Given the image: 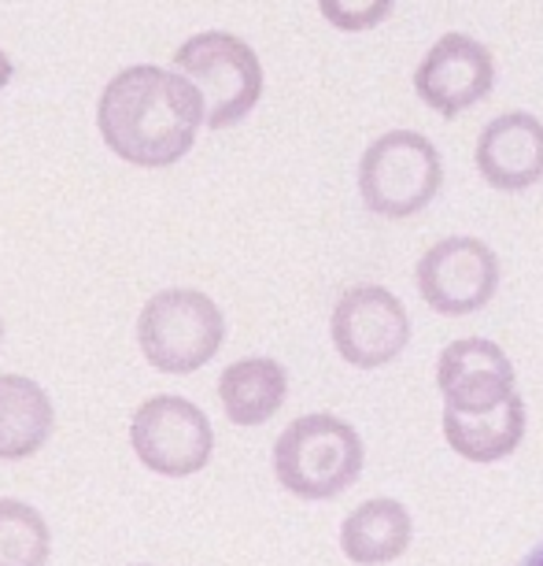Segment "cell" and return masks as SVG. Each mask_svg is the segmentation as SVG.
I'll list each match as a JSON object with an SVG mask.
<instances>
[{"label":"cell","instance_id":"cell-11","mask_svg":"<svg viewBox=\"0 0 543 566\" xmlns=\"http://www.w3.org/2000/svg\"><path fill=\"white\" fill-rule=\"evenodd\" d=\"M477 170L492 189L521 193L543 178V123L529 112L496 115L477 137Z\"/></svg>","mask_w":543,"mask_h":566},{"label":"cell","instance_id":"cell-12","mask_svg":"<svg viewBox=\"0 0 543 566\" xmlns=\"http://www.w3.org/2000/svg\"><path fill=\"white\" fill-rule=\"evenodd\" d=\"M285 397H289V374L278 359H237L219 378V400L233 426H263L281 411Z\"/></svg>","mask_w":543,"mask_h":566},{"label":"cell","instance_id":"cell-14","mask_svg":"<svg viewBox=\"0 0 543 566\" xmlns=\"http://www.w3.org/2000/svg\"><path fill=\"white\" fill-rule=\"evenodd\" d=\"M444 437L451 444V452H459L470 463H499L525 437V400L514 392L503 408L481 415L444 408Z\"/></svg>","mask_w":543,"mask_h":566},{"label":"cell","instance_id":"cell-19","mask_svg":"<svg viewBox=\"0 0 543 566\" xmlns=\"http://www.w3.org/2000/svg\"><path fill=\"white\" fill-rule=\"evenodd\" d=\"M521 566H543V541L525 555V559H521Z\"/></svg>","mask_w":543,"mask_h":566},{"label":"cell","instance_id":"cell-6","mask_svg":"<svg viewBox=\"0 0 543 566\" xmlns=\"http://www.w3.org/2000/svg\"><path fill=\"white\" fill-rule=\"evenodd\" d=\"M130 444L152 474L189 478L207 467L215 452V430L193 400L152 397L134 415Z\"/></svg>","mask_w":543,"mask_h":566},{"label":"cell","instance_id":"cell-5","mask_svg":"<svg viewBox=\"0 0 543 566\" xmlns=\"http://www.w3.org/2000/svg\"><path fill=\"white\" fill-rule=\"evenodd\" d=\"M174 71L185 74L204 97L211 130H230L248 119L263 97V63L248 41L226 34V30H204V34L181 41L174 52Z\"/></svg>","mask_w":543,"mask_h":566},{"label":"cell","instance_id":"cell-15","mask_svg":"<svg viewBox=\"0 0 543 566\" xmlns=\"http://www.w3.org/2000/svg\"><path fill=\"white\" fill-rule=\"evenodd\" d=\"M56 411L49 392L23 374H0V459L34 455L49 441Z\"/></svg>","mask_w":543,"mask_h":566},{"label":"cell","instance_id":"cell-2","mask_svg":"<svg viewBox=\"0 0 543 566\" xmlns=\"http://www.w3.org/2000/svg\"><path fill=\"white\" fill-rule=\"evenodd\" d=\"M362 441L355 426L337 415H304L289 422L274 444V474L300 500H333L359 482Z\"/></svg>","mask_w":543,"mask_h":566},{"label":"cell","instance_id":"cell-4","mask_svg":"<svg viewBox=\"0 0 543 566\" xmlns=\"http://www.w3.org/2000/svg\"><path fill=\"white\" fill-rule=\"evenodd\" d=\"M444 186L436 145L418 130L381 134L359 159V193L381 219H411L433 205Z\"/></svg>","mask_w":543,"mask_h":566},{"label":"cell","instance_id":"cell-16","mask_svg":"<svg viewBox=\"0 0 543 566\" xmlns=\"http://www.w3.org/2000/svg\"><path fill=\"white\" fill-rule=\"evenodd\" d=\"M52 533L38 507L23 500H0V566H45Z\"/></svg>","mask_w":543,"mask_h":566},{"label":"cell","instance_id":"cell-13","mask_svg":"<svg viewBox=\"0 0 543 566\" xmlns=\"http://www.w3.org/2000/svg\"><path fill=\"white\" fill-rule=\"evenodd\" d=\"M411 537H414L411 511L400 500H385V496L366 500L340 526V548L359 566H381L400 559L411 548Z\"/></svg>","mask_w":543,"mask_h":566},{"label":"cell","instance_id":"cell-20","mask_svg":"<svg viewBox=\"0 0 543 566\" xmlns=\"http://www.w3.org/2000/svg\"><path fill=\"white\" fill-rule=\"evenodd\" d=\"M0 337H4V323H0Z\"/></svg>","mask_w":543,"mask_h":566},{"label":"cell","instance_id":"cell-9","mask_svg":"<svg viewBox=\"0 0 543 566\" xmlns=\"http://www.w3.org/2000/svg\"><path fill=\"white\" fill-rule=\"evenodd\" d=\"M496 85V60L481 41L470 34H444L425 52V60L414 71V93L425 108H433L440 119H459L473 104H481Z\"/></svg>","mask_w":543,"mask_h":566},{"label":"cell","instance_id":"cell-8","mask_svg":"<svg viewBox=\"0 0 543 566\" xmlns=\"http://www.w3.org/2000/svg\"><path fill=\"white\" fill-rule=\"evenodd\" d=\"M414 282L436 315H473L499 290V260L481 238H444L418 260Z\"/></svg>","mask_w":543,"mask_h":566},{"label":"cell","instance_id":"cell-17","mask_svg":"<svg viewBox=\"0 0 543 566\" xmlns=\"http://www.w3.org/2000/svg\"><path fill=\"white\" fill-rule=\"evenodd\" d=\"M396 0H318V12L340 34H362L374 30L392 15Z\"/></svg>","mask_w":543,"mask_h":566},{"label":"cell","instance_id":"cell-10","mask_svg":"<svg viewBox=\"0 0 543 566\" xmlns=\"http://www.w3.org/2000/svg\"><path fill=\"white\" fill-rule=\"evenodd\" d=\"M436 389H440V397H444V408L462 411V415L496 411L518 392L510 356L496 340H485V337L451 340V345L440 352Z\"/></svg>","mask_w":543,"mask_h":566},{"label":"cell","instance_id":"cell-7","mask_svg":"<svg viewBox=\"0 0 543 566\" xmlns=\"http://www.w3.org/2000/svg\"><path fill=\"white\" fill-rule=\"evenodd\" d=\"M333 345L359 370H377L411 345V315L385 285H355L333 307Z\"/></svg>","mask_w":543,"mask_h":566},{"label":"cell","instance_id":"cell-1","mask_svg":"<svg viewBox=\"0 0 543 566\" xmlns=\"http://www.w3.org/2000/svg\"><path fill=\"white\" fill-rule=\"evenodd\" d=\"M104 145L134 167H170L189 156L200 126H207L204 97L178 71L126 67L104 85L97 104Z\"/></svg>","mask_w":543,"mask_h":566},{"label":"cell","instance_id":"cell-3","mask_svg":"<svg viewBox=\"0 0 543 566\" xmlns=\"http://www.w3.org/2000/svg\"><path fill=\"white\" fill-rule=\"evenodd\" d=\"M226 318L200 290H163L148 296L137 318L141 356L163 374H193L219 356Z\"/></svg>","mask_w":543,"mask_h":566},{"label":"cell","instance_id":"cell-18","mask_svg":"<svg viewBox=\"0 0 543 566\" xmlns=\"http://www.w3.org/2000/svg\"><path fill=\"white\" fill-rule=\"evenodd\" d=\"M12 74H15V63L8 60V52L0 49V90H4L8 82H12Z\"/></svg>","mask_w":543,"mask_h":566}]
</instances>
